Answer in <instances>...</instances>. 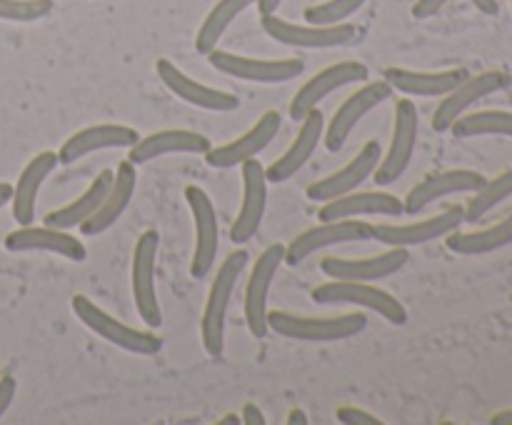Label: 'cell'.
I'll list each match as a JSON object with an SVG mask.
<instances>
[{"label":"cell","mask_w":512,"mask_h":425,"mask_svg":"<svg viewBox=\"0 0 512 425\" xmlns=\"http://www.w3.org/2000/svg\"><path fill=\"white\" fill-rule=\"evenodd\" d=\"M5 250L10 253H53L73 263H83L88 250L83 240L73 233L53 225H18L13 233L5 235Z\"/></svg>","instance_id":"obj_18"},{"label":"cell","mask_w":512,"mask_h":425,"mask_svg":"<svg viewBox=\"0 0 512 425\" xmlns=\"http://www.w3.org/2000/svg\"><path fill=\"white\" fill-rule=\"evenodd\" d=\"M323 133H325V115L320 113L318 108H313L303 120H300V128L298 133H295L293 143L288 145V150L265 168V178H268V183H275V185L285 183V180L293 178L295 173H300V170L308 165V160L315 155V150H318L320 140H323Z\"/></svg>","instance_id":"obj_23"},{"label":"cell","mask_w":512,"mask_h":425,"mask_svg":"<svg viewBox=\"0 0 512 425\" xmlns=\"http://www.w3.org/2000/svg\"><path fill=\"white\" fill-rule=\"evenodd\" d=\"M248 250H235L215 270L213 285H210L208 300H205L203 318H200V338L208 355H223L225 350V318H228L230 300H233L235 285L240 273L248 268Z\"/></svg>","instance_id":"obj_1"},{"label":"cell","mask_w":512,"mask_h":425,"mask_svg":"<svg viewBox=\"0 0 512 425\" xmlns=\"http://www.w3.org/2000/svg\"><path fill=\"white\" fill-rule=\"evenodd\" d=\"M258 0H218V3L210 8V13L205 15V20L200 23L198 33H195V50L200 55H208L210 50L218 48L220 38L225 35V30L230 28L235 18H238L243 10H248L250 5H255Z\"/></svg>","instance_id":"obj_32"},{"label":"cell","mask_w":512,"mask_h":425,"mask_svg":"<svg viewBox=\"0 0 512 425\" xmlns=\"http://www.w3.org/2000/svg\"><path fill=\"white\" fill-rule=\"evenodd\" d=\"M288 423H290V425H308V415H305V410L295 408V410H290Z\"/></svg>","instance_id":"obj_44"},{"label":"cell","mask_w":512,"mask_h":425,"mask_svg":"<svg viewBox=\"0 0 512 425\" xmlns=\"http://www.w3.org/2000/svg\"><path fill=\"white\" fill-rule=\"evenodd\" d=\"M135 185H138V170L130 160H123L118 168L113 170V185H110L108 195L103 198L100 208L80 225V233L83 235H100L125 213V208L130 205L135 193Z\"/></svg>","instance_id":"obj_29"},{"label":"cell","mask_w":512,"mask_h":425,"mask_svg":"<svg viewBox=\"0 0 512 425\" xmlns=\"http://www.w3.org/2000/svg\"><path fill=\"white\" fill-rule=\"evenodd\" d=\"M53 0H0V20L10 23H35L53 13Z\"/></svg>","instance_id":"obj_36"},{"label":"cell","mask_w":512,"mask_h":425,"mask_svg":"<svg viewBox=\"0 0 512 425\" xmlns=\"http://www.w3.org/2000/svg\"><path fill=\"white\" fill-rule=\"evenodd\" d=\"M485 183V175L480 170L470 168H450V170H438V173L425 175L420 183H415L410 188V193L405 195L403 208L408 215L423 213L428 205H433L435 200H443L448 195L455 193H475L480 185Z\"/></svg>","instance_id":"obj_21"},{"label":"cell","mask_w":512,"mask_h":425,"mask_svg":"<svg viewBox=\"0 0 512 425\" xmlns=\"http://www.w3.org/2000/svg\"><path fill=\"white\" fill-rule=\"evenodd\" d=\"M110 185H113V170H100L95 175L93 183L83 190L75 200H70L68 205L63 208H55L45 215V225H53V228H63V230H73L80 228L95 210L100 208L103 198L108 195Z\"/></svg>","instance_id":"obj_30"},{"label":"cell","mask_w":512,"mask_h":425,"mask_svg":"<svg viewBox=\"0 0 512 425\" xmlns=\"http://www.w3.org/2000/svg\"><path fill=\"white\" fill-rule=\"evenodd\" d=\"M238 415H228V418H223L220 420V425H230V423H238Z\"/></svg>","instance_id":"obj_46"},{"label":"cell","mask_w":512,"mask_h":425,"mask_svg":"<svg viewBox=\"0 0 512 425\" xmlns=\"http://www.w3.org/2000/svg\"><path fill=\"white\" fill-rule=\"evenodd\" d=\"M418 128L420 115L415 108V100L405 95L395 103L393 138H390L388 150L380 155V163L373 173L375 185L385 188V185H393L395 180L403 178L405 170L410 168V160H413L415 145H418Z\"/></svg>","instance_id":"obj_7"},{"label":"cell","mask_w":512,"mask_h":425,"mask_svg":"<svg viewBox=\"0 0 512 425\" xmlns=\"http://www.w3.org/2000/svg\"><path fill=\"white\" fill-rule=\"evenodd\" d=\"M510 10H512V0H510Z\"/></svg>","instance_id":"obj_47"},{"label":"cell","mask_w":512,"mask_h":425,"mask_svg":"<svg viewBox=\"0 0 512 425\" xmlns=\"http://www.w3.org/2000/svg\"><path fill=\"white\" fill-rule=\"evenodd\" d=\"M160 235L155 230H143L135 240L133 263H130V288H133V303L143 323L150 330L163 325V310H160L158 293H155V258H158Z\"/></svg>","instance_id":"obj_9"},{"label":"cell","mask_w":512,"mask_h":425,"mask_svg":"<svg viewBox=\"0 0 512 425\" xmlns=\"http://www.w3.org/2000/svg\"><path fill=\"white\" fill-rule=\"evenodd\" d=\"M365 240H373V225H370L368 220H320L318 225L298 233L288 245H285L283 263L293 265L295 268V265L308 260L313 253H320V250H328L345 243H365Z\"/></svg>","instance_id":"obj_6"},{"label":"cell","mask_w":512,"mask_h":425,"mask_svg":"<svg viewBox=\"0 0 512 425\" xmlns=\"http://www.w3.org/2000/svg\"><path fill=\"white\" fill-rule=\"evenodd\" d=\"M310 300L318 305H355V308H365L370 313H378L393 325L408 323V308L395 298L388 290L378 288L373 283H363V280H333L328 283L315 285L310 290Z\"/></svg>","instance_id":"obj_3"},{"label":"cell","mask_w":512,"mask_h":425,"mask_svg":"<svg viewBox=\"0 0 512 425\" xmlns=\"http://www.w3.org/2000/svg\"><path fill=\"white\" fill-rule=\"evenodd\" d=\"M15 393H18V380L10 373L0 375V418H3V415L8 413L10 405H13Z\"/></svg>","instance_id":"obj_38"},{"label":"cell","mask_w":512,"mask_h":425,"mask_svg":"<svg viewBox=\"0 0 512 425\" xmlns=\"http://www.w3.org/2000/svg\"><path fill=\"white\" fill-rule=\"evenodd\" d=\"M368 0H323L305 8V23H318V25H335V23H348Z\"/></svg>","instance_id":"obj_35"},{"label":"cell","mask_w":512,"mask_h":425,"mask_svg":"<svg viewBox=\"0 0 512 425\" xmlns=\"http://www.w3.org/2000/svg\"><path fill=\"white\" fill-rule=\"evenodd\" d=\"M380 155H383V148H380L378 140H368L363 148L355 153L353 160L343 165L335 173L325 175V178L315 180L313 185H308V198L315 200V203H328V200L340 198L345 193H353L368 178H373L375 168L380 163Z\"/></svg>","instance_id":"obj_19"},{"label":"cell","mask_w":512,"mask_h":425,"mask_svg":"<svg viewBox=\"0 0 512 425\" xmlns=\"http://www.w3.org/2000/svg\"><path fill=\"white\" fill-rule=\"evenodd\" d=\"M470 75L465 68L445 70H410V68H385L383 78L393 85V90L408 95V98H443L458 83Z\"/></svg>","instance_id":"obj_26"},{"label":"cell","mask_w":512,"mask_h":425,"mask_svg":"<svg viewBox=\"0 0 512 425\" xmlns=\"http://www.w3.org/2000/svg\"><path fill=\"white\" fill-rule=\"evenodd\" d=\"M470 3H473L483 15H498L500 13L498 0H470Z\"/></svg>","instance_id":"obj_41"},{"label":"cell","mask_w":512,"mask_h":425,"mask_svg":"<svg viewBox=\"0 0 512 425\" xmlns=\"http://www.w3.org/2000/svg\"><path fill=\"white\" fill-rule=\"evenodd\" d=\"M465 223V205H450L430 218L413 220L405 225H373V240L383 245H398V248H413L438 240L458 230Z\"/></svg>","instance_id":"obj_15"},{"label":"cell","mask_w":512,"mask_h":425,"mask_svg":"<svg viewBox=\"0 0 512 425\" xmlns=\"http://www.w3.org/2000/svg\"><path fill=\"white\" fill-rule=\"evenodd\" d=\"M512 243V208L500 218L498 223L488 225V228L478 230H453L445 235V245L448 250L458 255H485L495 253V250L505 248Z\"/></svg>","instance_id":"obj_31"},{"label":"cell","mask_w":512,"mask_h":425,"mask_svg":"<svg viewBox=\"0 0 512 425\" xmlns=\"http://www.w3.org/2000/svg\"><path fill=\"white\" fill-rule=\"evenodd\" d=\"M70 308H73L75 318H78L90 333L108 340V343H113L115 348L125 350V353L155 355L163 350V340H160L158 335L150 333V330L130 328V325H125L123 320L105 313V310L100 308V305H95L88 295H73Z\"/></svg>","instance_id":"obj_4"},{"label":"cell","mask_w":512,"mask_h":425,"mask_svg":"<svg viewBox=\"0 0 512 425\" xmlns=\"http://www.w3.org/2000/svg\"><path fill=\"white\" fill-rule=\"evenodd\" d=\"M205 58L218 73L248 83H290L305 73V60L300 58H250L223 48H213Z\"/></svg>","instance_id":"obj_8"},{"label":"cell","mask_w":512,"mask_h":425,"mask_svg":"<svg viewBox=\"0 0 512 425\" xmlns=\"http://www.w3.org/2000/svg\"><path fill=\"white\" fill-rule=\"evenodd\" d=\"M335 418L345 425H380L383 423V420L375 418L373 413H368V410H363V408H355V405H343V408H338Z\"/></svg>","instance_id":"obj_37"},{"label":"cell","mask_w":512,"mask_h":425,"mask_svg":"<svg viewBox=\"0 0 512 425\" xmlns=\"http://www.w3.org/2000/svg\"><path fill=\"white\" fill-rule=\"evenodd\" d=\"M393 85L388 83V80H370V83H365L363 88H358L355 93H350L348 98L340 103V108L335 110L333 120H330V125L325 128L323 133V140H325V148L330 150V153H338V150L345 148V143H348L350 133L355 130V125L360 123V120L365 118L368 113H373L378 105H383L385 100L393 98Z\"/></svg>","instance_id":"obj_10"},{"label":"cell","mask_w":512,"mask_h":425,"mask_svg":"<svg viewBox=\"0 0 512 425\" xmlns=\"http://www.w3.org/2000/svg\"><path fill=\"white\" fill-rule=\"evenodd\" d=\"M60 165L58 153L53 150H43L35 158L28 160L23 170H20L18 180L13 185V218L18 225H30L35 220V203H38V193L43 188L45 180L50 178V173H55V168Z\"/></svg>","instance_id":"obj_27"},{"label":"cell","mask_w":512,"mask_h":425,"mask_svg":"<svg viewBox=\"0 0 512 425\" xmlns=\"http://www.w3.org/2000/svg\"><path fill=\"white\" fill-rule=\"evenodd\" d=\"M490 423H493V425H512V408L498 410V413L490 418Z\"/></svg>","instance_id":"obj_43"},{"label":"cell","mask_w":512,"mask_h":425,"mask_svg":"<svg viewBox=\"0 0 512 425\" xmlns=\"http://www.w3.org/2000/svg\"><path fill=\"white\" fill-rule=\"evenodd\" d=\"M255 5H258L260 15H273V13H278L280 5H283V0H258Z\"/></svg>","instance_id":"obj_42"},{"label":"cell","mask_w":512,"mask_h":425,"mask_svg":"<svg viewBox=\"0 0 512 425\" xmlns=\"http://www.w3.org/2000/svg\"><path fill=\"white\" fill-rule=\"evenodd\" d=\"M368 75L370 68L365 63H360V60H340V63H333L328 65V68L318 70L313 78H308L300 85V90L293 95V100H290V118L300 123V120H303L310 110L318 108L330 93H335V90L340 88H348V85L353 83H365Z\"/></svg>","instance_id":"obj_11"},{"label":"cell","mask_w":512,"mask_h":425,"mask_svg":"<svg viewBox=\"0 0 512 425\" xmlns=\"http://www.w3.org/2000/svg\"><path fill=\"white\" fill-rule=\"evenodd\" d=\"M450 133L455 138H483V135L512 138V110H468L450 125Z\"/></svg>","instance_id":"obj_33"},{"label":"cell","mask_w":512,"mask_h":425,"mask_svg":"<svg viewBox=\"0 0 512 425\" xmlns=\"http://www.w3.org/2000/svg\"><path fill=\"white\" fill-rule=\"evenodd\" d=\"M448 3H450V0H415V3H413V18H418V20L433 18V15H438L440 10H443Z\"/></svg>","instance_id":"obj_39"},{"label":"cell","mask_w":512,"mask_h":425,"mask_svg":"<svg viewBox=\"0 0 512 425\" xmlns=\"http://www.w3.org/2000/svg\"><path fill=\"white\" fill-rule=\"evenodd\" d=\"M185 200H188V208L193 213L195 223V248L193 258H190V275L195 280H203L213 270L215 255H218V213H215V203L210 200V195L203 188H198V185L185 188Z\"/></svg>","instance_id":"obj_13"},{"label":"cell","mask_w":512,"mask_h":425,"mask_svg":"<svg viewBox=\"0 0 512 425\" xmlns=\"http://www.w3.org/2000/svg\"><path fill=\"white\" fill-rule=\"evenodd\" d=\"M270 333H278L290 340H305V343H333V340H348L368 328L365 313H340L330 318H313V315L288 313V310H270L268 313Z\"/></svg>","instance_id":"obj_2"},{"label":"cell","mask_w":512,"mask_h":425,"mask_svg":"<svg viewBox=\"0 0 512 425\" xmlns=\"http://www.w3.org/2000/svg\"><path fill=\"white\" fill-rule=\"evenodd\" d=\"M243 423L245 425H265L263 410L253 403H245L243 405Z\"/></svg>","instance_id":"obj_40"},{"label":"cell","mask_w":512,"mask_h":425,"mask_svg":"<svg viewBox=\"0 0 512 425\" xmlns=\"http://www.w3.org/2000/svg\"><path fill=\"white\" fill-rule=\"evenodd\" d=\"M155 73H158L160 83H163L175 98H180L188 105H195V108L200 110H208V113H233L240 105L235 93L210 88V85L190 78L188 73H183V70L168 58H160L158 63H155Z\"/></svg>","instance_id":"obj_17"},{"label":"cell","mask_w":512,"mask_h":425,"mask_svg":"<svg viewBox=\"0 0 512 425\" xmlns=\"http://www.w3.org/2000/svg\"><path fill=\"white\" fill-rule=\"evenodd\" d=\"M408 248L388 245V250L370 258H328L320 260V270L333 280H363V283H375V280L390 278L400 273L408 265Z\"/></svg>","instance_id":"obj_22"},{"label":"cell","mask_w":512,"mask_h":425,"mask_svg":"<svg viewBox=\"0 0 512 425\" xmlns=\"http://www.w3.org/2000/svg\"><path fill=\"white\" fill-rule=\"evenodd\" d=\"M10 198H13V185L0 183V210L10 203Z\"/></svg>","instance_id":"obj_45"},{"label":"cell","mask_w":512,"mask_h":425,"mask_svg":"<svg viewBox=\"0 0 512 425\" xmlns=\"http://www.w3.org/2000/svg\"><path fill=\"white\" fill-rule=\"evenodd\" d=\"M508 85V75L503 70H483V73H470L463 83L455 85L448 95H443V100L438 103L433 113V130L435 133H448L450 125L460 118L463 113H468L475 103H480L488 95L498 93Z\"/></svg>","instance_id":"obj_14"},{"label":"cell","mask_w":512,"mask_h":425,"mask_svg":"<svg viewBox=\"0 0 512 425\" xmlns=\"http://www.w3.org/2000/svg\"><path fill=\"white\" fill-rule=\"evenodd\" d=\"M243 170V203H240L238 215L230 228V240L235 245H245L253 240L258 233L260 223L265 218V208H268V178H265V168L260 165L258 158H250L240 165Z\"/></svg>","instance_id":"obj_20"},{"label":"cell","mask_w":512,"mask_h":425,"mask_svg":"<svg viewBox=\"0 0 512 425\" xmlns=\"http://www.w3.org/2000/svg\"><path fill=\"white\" fill-rule=\"evenodd\" d=\"M260 28L265 30L270 40L288 48H308V50H328L343 48L358 38V28L353 23H335V25H318V23H290L280 18L278 13L260 15Z\"/></svg>","instance_id":"obj_5"},{"label":"cell","mask_w":512,"mask_h":425,"mask_svg":"<svg viewBox=\"0 0 512 425\" xmlns=\"http://www.w3.org/2000/svg\"><path fill=\"white\" fill-rule=\"evenodd\" d=\"M508 198H512V168L503 170L490 180L485 178V183L475 190L473 198L465 205V223H478Z\"/></svg>","instance_id":"obj_34"},{"label":"cell","mask_w":512,"mask_h":425,"mask_svg":"<svg viewBox=\"0 0 512 425\" xmlns=\"http://www.w3.org/2000/svg\"><path fill=\"white\" fill-rule=\"evenodd\" d=\"M213 148L208 135L198 133V130H185V128H165L155 130V133L138 138L133 148H128V160L138 168V165L150 163L155 158L173 153H200L205 155Z\"/></svg>","instance_id":"obj_25"},{"label":"cell","mask_w":512,"mask_h":425,"mask_svg":"<svg viewBox=\"0 0 512 425\" xmlns=\"http://www.w3.org/2000/svg\"><path fill=\"white\" fill-rule=\"evenodd\" d=\"M370 215H405L403 200L385 190H353L340 198L328 200L320 208V220H345V218H370Z\"/></svg>","instance_id":"obj_28"},{"label":"cell","mask_w":512,"mask_h":425,"mask_svg":"<svg viewBox=\"0 0 512 425\" xmlns=\"http://www.w3.org/2000/svg\"><path fill=\"white\" fill-rule=\"evenodd\" d=\"M285 258V245L273 243L255 258L253 270H250L248 285H245V323L255 338H265L268 328V298L270 285H273L275 273L280 270Z\"/></svg>","instance_id":"obj_12"},{"label":"cell","mask_w":512,"mask_h":425,"mask_svg":"<svg viewBox=\"0 0 512 425\" xmlns=\"http://www.w3.org/2000/svg\"><path fill=\"white\" fill-rule=\"evenodd\" d=\"M140 133L130 125L120 123H98L88 125V128H80L60 145L58 160L60 165H73L75 160L85 158L90 153H98V150H110V148H133L138 143Z\"/></svg>","instance_id":"obj_24"},{"label":"cell","mask_w":512,"mask_h":425,"mask_svg":"<svg viewBox=\"0 0 512 425\" xmlns=\"http://www.w3.org/2000/svg\"><path fill=\"white\" fill-rule=\"evenodd\" d=\"M280 125H283V118H280L278 110H265L255 125L250 130H245L243 135H238L230 143L218 145V148H210L205 153V163L208 168L215 170H228L235 168V165H243L245 160L258 158L265 148L275 140V135L280 133Z\"/></svg>","instance_id":"obj_16"}]
</instances>
